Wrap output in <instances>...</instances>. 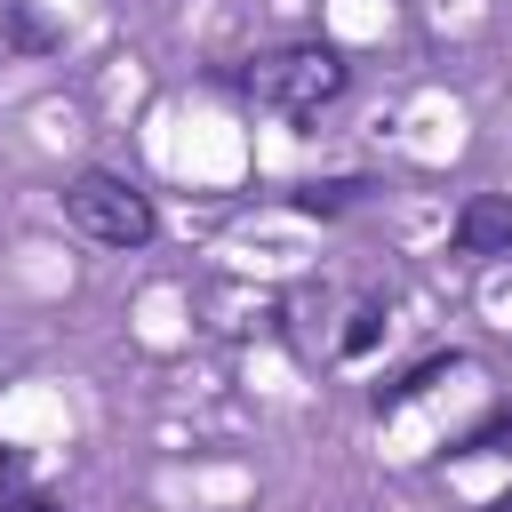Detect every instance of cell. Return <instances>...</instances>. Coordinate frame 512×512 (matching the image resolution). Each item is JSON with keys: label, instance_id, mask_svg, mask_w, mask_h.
Returning a JSON list of instances; mask_svg holds the SVG:
<instances>
[{"label": "cell", "instance_id": "6da1fadb", "mask_svg": "<svg viewBox=\"0 0 512 512\" xmlns=\"http://www.w3.org/2000/svg\"><path fill=\"white\" fill-rule=\"evenodd\" d=\"M344 56L328 48V40H296V48H264V56H248L240 64V88L256 96V104H272V112H288V120H304V112H320V104H336L344 96Z\"/></svg>", "mask_w": 512, "mask_h": 512}, {"label": "cell", "instance_id": "7a4b0ae2", "mask_svg": "<svg viewBox=\"0 0 512 512\" xmlns=\"http://www.w3.org/2000/svg\"><path fill=\"white\" fill-rule=\"evenodd\" d=\"M64 216H72V232H88V240H104V248H144V240L160 232L152 200H144L128 176H112V168L72 176V184H64Z\"/></svg>", "mask_w": 512, "mask_h": 512}, {"label": "cell", "instance_id": "277c9868", "mask_svg": "<svg viewBox=\"0 0 512 512\" xmlns=\"http://www.w3.org/2000/svg\"><path fill=\"white\" fill-rule=\"evenodd\" d=\"M376 328H384V312H376V304H360V312H352V328H344V352H368V344H376Z\"/></svg>", "mask_w": 512, "mask_h": 512}, {"label": "cell", "instance_id": "3957f363", "mask_svg": "<svg viewBox=\"0 0 512 512\" xmlns=\"http://www.w3.org/2000/svg\"><path fill=\"white\" fill-rule=\"evenodd\" d=\"M512 248V192H472L456 208V256H504Z\"/></svg>", "mask_w": 512, "mask_h": 512}, {"label": "cell", "instance_id": "5b68a950", "mask_svg": "<svg viewBox=\"0 0 512 512\" xmlns=\"http://www.w3.org/2000/svg\"><path fill=\"white\" fill-rule=\"evenodd\" d=\"M488 512H512V488H504V496H496V504H488Z\"/></svg>", "mask_w": 512, "mask_h": 512}]
</instances>
